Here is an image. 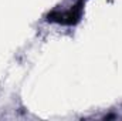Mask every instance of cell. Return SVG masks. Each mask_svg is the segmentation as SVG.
Here are the masks:
<instances>
[{"mask_svg": "<svg viewBox=\"0 0 122 121\" xmlns=\"http://www.w3.org/2000/svg\"><path fill=\"white\" fill-rule=\"evenodd\" d=\"M81 10H82V1H80L78 4H75L72 9H70L67 13H51L48 14V20L50 22H57V23H62V24H75L78 23L80 17H81Z\"/></svg>", "mask_w": 122, "mask_h": 121, "instance_id": "6da1fadb", "label": "cell"}]
</instances>
